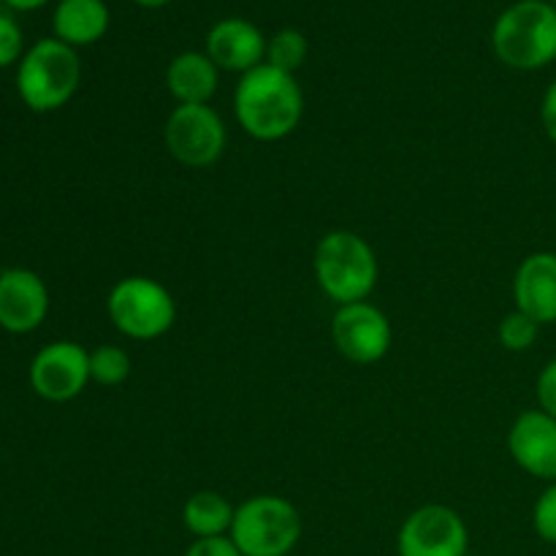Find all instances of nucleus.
Segmentation results:
<instances>
[{"label": "nucleus", "instance_id": "f257e3e1", "mask_svg": "<svg viewBox=\"0 0 556 556\" xmlns=\"http://www.w3.org/2000/svg\"><path fill=\"white\" fill-rule=\"evenodd\" d=\"M233 114L250 139L282 141L302 125L304 92L296 76L271 65H258L239 76L233 90Z\"/></svg>", "mask_w": 556, "mask_h": 556}, {"label": "nucleus", "instance_id": "f03ea898", "mask_svg": "<svg viewBox=\"0 0 556 556\" xmlns=\"http://www.w3.org/2000/svg\"><path fill=\"white\" fill-rule=\"evenodd\" d=\"M313 271L320 291L337 307H342V304L369 302L378 286L380 264L367 239L348 228H337L324 233L315 244Z\"/></svg>", "mask_w": 556, "mask_h": 556}, {"label": "nucleus", "instance_id": "7ed1b4c3", "mask_svg": "<svg viewBox=\"0 0 556 556\" xmlns=\"http://www.w3.org/2000/svg\"><path fill=\"white\" fill-rule=\"evenodd\" d=\"M492 49L514 71H541L556 60V9L552 0H516L492 27Z\"/></svg>", "mask_w": 556, "mask_h": 556}, {"label": "nucleus", "instance_id": "20e7f679", "mask_svg": "<svg viewBox=\"0 0 556 556\" xmlns=\"http://www.w3.org/2000/svg\"><path fill=\"white\" fill-rule=\"evenodd\" d=\"M79 85L81 60L68 43L41 38L22 54L16 68V92L30 112H58L76 96Z\"/></svg>", "mask_w": 556, "mask_h": 556}, {"label": "nucleus", "instance_id": "39448f33", "mask_svg": "<svg viewBox=\"0 0 556 556\" xmlns=\"http://www.w3.org/2000/svg\"><path fill=\"white\" fill-rule=\"evenodd\" d=\"M304 532L296 505L277 494H255L237 505L228 538L242 556H288Z\"/></svg>", "mask_w": 556, "mask_h": 556}, {"label": "nucleus", "instance_id": "423d86ee", "mask_svg": "<svg viewBox=\"0 0 556 556\" xmlns=\"http://www.w3.org/2000/svg\"><path fill=\"white\" fill-rule=\"evenodd\" d=\"M106 313L114 329L136 342L161 340L177 324V302L172 291L144 275L114 282L106 296Z\"/></svg>", "mask_w": 556, "mask_h": 556}, {"label": "nucleus", "instance_id": "0eeeda50", "mask_svg": "<svg viewBox=\"0 0 556 556\" xmlns=\"http://www.w3.org/2000/svg\"><path fill=\"white\" fill-rule=\"evenodd\" d=\"M163 141L168 155L182 166H215L228 147L226 119L210 103H182L168 114L163 125Z\"/></svg>", "mask_w": 556, "mask_h": 556}, {"label": "nucleus", "instance_id": "6e6552de", "mask_svg": "<svg viewBox=\"0 0 556 556\" xmlns=\"http://www.w3.org/2000/svg\"><path fill=\"white\" fill-rule=\"evenodd\" d=\"M331 342L337 353L358 367H372L383 362L394 342L389 315L372 302H353L337 307L331 318Z\"/></svg>", "mask_w": 556, "mask_h": 556}, {"label": "nucleus", "instance_id": "1a4fd4ad", "mask_svg": "<svg viewBox=\"0 0 556 556\" xmlns=\"http://www.w3.org/2000/svg\"><path fill=\"white\" fill-rule=\"evenodd\" d=\"M470 532L465 519L448 505H421L396 532L400 556H467Z\"/></svg>", "mask_w": 556, "mask_h": 556}, {"label": "nucleus", "instance_id": "9d476101", "mask_svg": "<svg viewBox=\"0 0 556 556\" xmlns=\"http://www.w3.org/2000/svg\"><path fill=\"white\" fill-rule=\"evenodd\" d=\"M90 380V351L71 340L43 345L30 362V386L41 400L71 402L87 389Z\"/></svg>", "mask_w": 556, "mask_h": 556}, {"label": "nucleus", "instance_id": "9b49d317", "mask_svg": "<svg viewBox=\"0 0 556 556\" xmlns=\"http://www.w3.org/2000/svg\"><path fill=\"white\" fill-rule=\"evenodd\" d=\"M49 315V288L36 271H0V329L9 334H30Z\"/></svg>", "mask_w": 556, "mask_h": 556}, {"label": "nucleus", "instance_id": "f8f14e48", "mask_svg": "<svg viewBox=\"0 0 556 556\" xmlns=\"http://www.w3.org/2000/svg\"><path fill=\"white\" fill-rule=\"evenodd\" d=\"M508 454L527 476L538 481H556V418L525 410L508 429Z\"/></svg>", "mask_w": 556, "mask_h": 556}, {"label": "nucleus", "instance_id": "ddd939ff", "mask_svg": "<svg viewBox=\"0 0 556 556\" xmlns=\"http://www.w3.org/2000/svg\"><path fill=\"white\" fill-rule=\"evenodd\" d=\"M266 41L269 38L261 33L258 25L242 16H228L210 27L204 52L220 71L242 76L266 63Z\"/></svg>", "mask_w": 556, "mask_h": 556}, {"label": "nucleus", "instance_id": "4468645a", "mask_svg": "<svg viewBox=\"0 0 556 556\" xmlns=\"http://www.w3.org/2000/svg\"><path fill=\"white\" fill-rule=\"evenodd\" d=\"M514 302L541 326L556 324V253L538 250L521 261L514 277Z\"/></svg>", "mask_w": 556, "mask_h": 556}, {"label": "nucleus", "instance_id": "2eb2a0df", "mask_svg": "<svg viewBox=\"0 0 556 556\" xmlns=\"http://www.w3.org/2000/svg\"><path fill=\"white\" fill-rule=\"evenodd\" d=\"M220 87V68L206 52H179L166 68L168 96L182 103H210Z\"/></svg>", "mask_w": 556, "mask_h": 556}, {"label": "nucleus", "instance_id": "dca6fc26", "mask_svg": "<svg viewBox=\"0 0 556 556\" xmlns=\"http://www.w3.org/2000/svg\"><path fill=\"white\" fill-rule=\"evenodd\" d=\"M112 14L103 0H60L52 14L54 38L68 47H92L106 36Z\"/></svg>", "mask_w": 556, "mask_h": 556}, {"label": "nucleus", "instance_id": "f3484780", "mask_svg": "<svg viewBox=\"0 0 556 556\" xmlns=\"http://www.w3.org/2000/svg\"><path fill=\"white\" fill-rule=\"evenodd\" d=\"M237 505L228 503L220 492H195L182 505V525L195 541L201 538H223L231 532Z\"/></svg>", "mask_w": 556, "mask_h": 556}, {"label": "nucleus", "instance_id": "a211bd4d", "mask_svg": "<svg viewBox=\"0 0 556 556\" xmlns=\"http://www.w3.org/2000/svg\"><path fill=\"white\" fill-rule=\"evenodd\" d=\"M307 38L296 27H282L266 41V65L296 76V71L307 60Z\"/></svg>", "mask_w": 556, "mask_h": 556}, {"label": "nucleus", "instance_id": "6ab92c4d", "mask_svg": "<svg viewBox=\"0 0 556 556\" xmlns=\"http://www.w3.org/2000/svg\"><path fill=\"white\" fill-rule=\"evenodd\" d=\"M130 356L125 348L119 345H98L90 351V380L106 389H117L130 378Z\"/></svg>", "mask_w": 556, "mask_h": 556}, {"label": "nucleus", "instance_id": "aec40b11", "mask_svg": "<svg viewBox=\"0 0 556 556\" xmlns=\"http://www.w3.org/2000/svg\"><path fill=\"white\" fill-rule=\"evenodd\" d=\"M541 337V324L532 320L530 315L514 309V313L505 315L497 326V340L505 351L510 353H527Z\"/></svg>", "mask_w": 556, "mask_h": 556}, {"label": "nucleus", "instance_id": "412c9836", "mask_svg": "<svg viewBox=\"0 0 556 556\" xmlns=\"http://www.w3.org/2000/svg\"><path fill=\"white\" fill-rule=\"evenodd\" d=\"M532 530L541 541L556 546V481L548 483L532 508Z\"/></svg>", "mask_w": 556, "mask_h": 556}, {"label": "nucleus", "instance_id": "4be33fe9", "mask_svg": "<svg viewBox=\"0 0 556 556\" xmlns=\"http://www.w3.org/2000/svg\"><path fill=\"white\" fill-rule=\"evenodd\" d=\"M25 54V38L14 16L0 11V68H9Z\"/></svg>", "mask_w": 556, "mask_h": 556}, {"label": "nucleus", "instance_id": "5701e85b", "mask_svg": "<svg viewBox=\"0 0 556 556\" xmlns=\"http://www.w3.org/2000/svg\"><path fill=\"white\" fill-rule=\"evenodd\" d=\"M535 394L541 410L556 418V358H552V362L541 369V375H538Z\"/></svg>", "mask_w": 556, "mask_h": 556}, {"label": "nucleus", "instance_id": "b1692460", "mask_svg": "<svg viewBox=\"0 0 556 556\" xmlns=\"http://www.w3.org/2000/svg\"><path fill=\"white\" fill-rule=\"evenodd\" d=\"M185 556H242L237 548V543L228 535L223 538H201V541H193L188 546Z\"/></svg>", "mask_w": 556, "mask_h": 556}, {"label": "nucleus", "instance_id": "393cba45", "mask_svg": "<svg viewBox=\"0 0 556 556\" xmlns=\"http://www.w3.org/2000/svg\"><path fill=\"white\" fill-rule=\"evenodd\" d=\"M541 125H543V130H546L548 139L556 144V79L546 87V92H543Z\"/></svg>", "mask_w": 556, "mask_h": 556}, {"label": "nucleus", "instance_id": "a878e982", "mask_svg": "<svg viewBox=\"0 0 556 556\" xmlns=\"http://www.w3.org/2000/svg\"><path fill=\"white\" fill-rule=\"evenodd\" d=\"M3 3L14 11H36L41 5H47L49 0H3Z\"/></svg>", "mask_w": 556, "mask_h": 556}, {"label": "nucleus", "instance_id": "bb28decb", "mask_svg": "<svg viewBox=\"0 0 556 556\" xmlns=\"http://www.w3.org/2000/svg\"><path fill=\"white\" fill-rule=\"evenodd\" d=\"M130 3L141 5V9H163V5H168L172 0H130Z\"/></svg>", "mask_w": 556, "mask_h": 556}, {"label": "nucleus", "instance_id": "cd10ccee", "mask_svg": "<svg viewBox=\"0 0 556 556\" xmlns=\"http://www.w3.org/2000/svg\"><path fill=\"white\" fill-rule=\"evenodd\" d=\"M552 5H554V9H556V0H552Z\"/></svg>", "mask_w": 556, "mask_h": 556}, {"label": "nucleus", "instance_id": "c85d7f7f", "mask_svg": "<svg viewBox=\"0 0 556 556\" xmlns=\"http://www.w3.org/2000/svg\"><path fill=\"white\" fill-rule=\"evenodd\" d=\"M467 556H478V554H467Z\"/></svg>", "mask_w": 556, "mask_h": 556}]
</instances>
